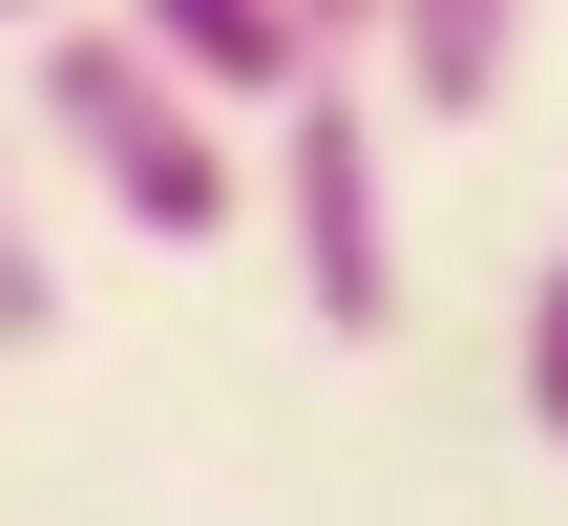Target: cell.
Segmentation results:
<instances>
[{
  "label": "cell",
  "instance_id": "6da1fadb",
  "mask_svg": "<svg viewBox=\"0 0 568 526\" xmlns=\"http://www.w3.org/2000/svg\"><path fill=\"white\" fill-rule=\"evenodd\" d=\"M21 127L126 211V232H169V253H211L232 211H253V169H232V105H190L126 21H42V63H21Z\"/></svg>",
  "mask_w": 568,
  "mask_h": 526
},
{
  "label": "cell",
  "instance_id": "7a4b0ae2",
  "mask_svg": "<svg viewBox=\"0 0 568 526\" xmlns=\"http://www.w3.org/2000/svg\"><path fill=\"white\" fill-rule=\"evenodd\" d=\"M274 253H295V316L316 337H400V169H379L358 63H316L274 105Z\"/></svg>",
  "mask_w": 568,
  "mask_h": 526
},
{
  "label": "cell",
  "instance_id": "3957f363",
  "mask_svg": "<svg viewBox=\"0 0 568 526\" xmlns=\"http://www.w3.org/2000/svg\"><path fill=\"white\" fill-rule=\"evenodd\" d=\"M105 21H126V42L190 84V105H295V84H316L295 0H105Z\"/></svg>",
  "mask_w": 568,
  "mask_h": 526
},
{
  "label": "cell",
  "instance_id": "277c9868",
  "mask_svg": "<svg viewBox=\"0 0 568 526\" xmlns=\"http://www.w3.org/2000/svg\"><path fill=\"white\" fill-rule=\"evenodd\" d=\"M379 63H400L422 127H485L506 63H527V0H379Z\"/></svg>",
  "mask_w": 568,
  "mask_h": 526
},
{
  "label": "cell",
  "instance_id": "5b68a950",
  "mask_svg": "<svg viewBox=\"0 0 568 526\" xmlns=\"http://www.w3.org/2000/svg\"><path fill=\"white\" fill-rule=\"evenodd\" d=\"M42 337H63V253H42V169L0 127V358H42Z\"/></svg>",
  "mask_w": 568,
  "mask_h": 526
},
{
  "label": "cell",
  "instance_id": "8992f818",
  "mask_svg": "<svg viewBox=\"0 0 568 526\" xmlns=\"http://www.w3.org/2000/svg\"><path fill=\"white\" fill-rule=\"evenodd\" d=\"M506 401H527V443L568 464V253L527 274V337H506Z\"/></svg>",
  "mask_w": 568,
  "mask_h": 526
},
{
  "label": "cell",
  "instance_id": "52a82bcc",
  "mask_svg": "<svg viewBox=\"0 0 568 526\" xmlns=\"http://www.w3.org/2000/svg\"><path fill=\"white\" fill-rule=\"evenodd\" d=\"M295 42H316V63H358V42H379V0H295Z\"/></svg>",
  "mask_w": 568,
  "mask_h": 526
},
{
  "label": "cell",
  "instance_id": "ba28073f",
  "mask_svg": "<svg viewBox=\"0 0 568 526\" xmlns=\"http://www.w3.org/2000/svg\"><path fill=\"white\" fill-rule=\"evenodd\" d=\"M0 21H42V0H0Z\"/></svg>",
  "mask_w": 568,
  "mask_h": 526
}]
</instances>
